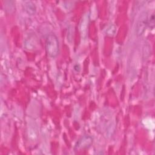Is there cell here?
<instances>
[{"label": "cell", "mask_w": 155, "mask_h": 155, "mask_svg": "<svg viewBox=\"0 0 155 155\" xmlns=\"http://www.w3.org/2000/svg\"><path fill=\"white\" fill-rule=\"evenodd\" d=\"M45 49L50 57L54 58L58 56L59 50V45L58 39L54 34H50L47 37Z\"/></svg>", "instance_id": "1"}, {"label": "cell", "mask_w": 155, "mask_h": 155, "mask_svg": "<svg viewBox=\"0 0 155 155\" xmlns=\"http://www.w3.org/2000/svg\"><path fill=\"white\" fill-rule=\"evenodd\" d=\"M89 22V16L88 15H85L82 19L81 23L80 24V31L82 38H85L87 33V28Z\"/></svg>", "instance_id": "2"}, {"label": "cell", "mask_w": 155, "mask_h": 155, "mask_svg": "<svg viewBox=\"0 0 155 155\" xmlns=\"http://www.w3.org/2000/svg\"><path fill=\"white\" fill-rule=\"evenodd\" d=\"M92 142L93 139L90 136H85L78 142L76 147L81 148H87L90 147Z\"/></svg>", "instance_id": "3"}, {"label": "cell", "mask_w": 155, "mask_h": 155, "mask_svg": "<svg viewBox=\"0 0 155 155\" xmlns=\"http://www.w3.org/2000/svg\"><path fill=\"white\" fill-rule=\"evenodd\" d=\"M37 45V38L35 35L28 36L24 42V47L27 50H33Z\"/></svg>", "instance_id": "4"}, {"label": "cell", "mask_w": 155, "mask_h": 155, "mask_svg": "<svg viewBox=\"0 0 155 155\" xmlns=\"http://www.w3.org/2000/svg\"><path fill=\"white\" fill-rule=\"evenodd\" d=\"M147 19L145 17L140 19L137 25V36H141L145 31L146 27L147 25Z\"/></svg>", "instance_id": "5"}, {"label": "cell", "mask_w": 155, "mask_h": 155, "mask_svg": "<svg viewBox=\"0 0 155 155\" xmlns=\"http://www.w3.org/2000/svg\"><path fill=\"white\" fill-rule=\"evenodd\" d=\"M26 12L30 15H34L36 12V7L32 1H26L24 4Z\"/></svg>", "instance_id": "6"}, {"label": "cell", "mask_w": 155, "mask_h": 155, "mask_svg": "<svg viewBox=\"0 0 155 155\" xmlns=\"http://www.w3.org/2000/svg\"><path fill=\"white\" fill-rule=\"evenodd\" d=\"M116 27L115 25L113 24V25H110L108 27V28L106 31V33L108 36H113L116 33Z\"/></svg>", "instance_id": "7"}, {"label": "cell", "mask_w": 155, "mask_h": 155, "mask_svg": "<svg viewBox=\"0 0 155 155\" xmlns=\"http://www.w3.org/2000/svg\"><path fill=\"white\" fill-rule=\"evenodd\" d=\"M147 23L148 24V25L150 27H154V14H151L149 19L147 20Z\"/></svg>", "instance_id": "8"}]
</instances>
